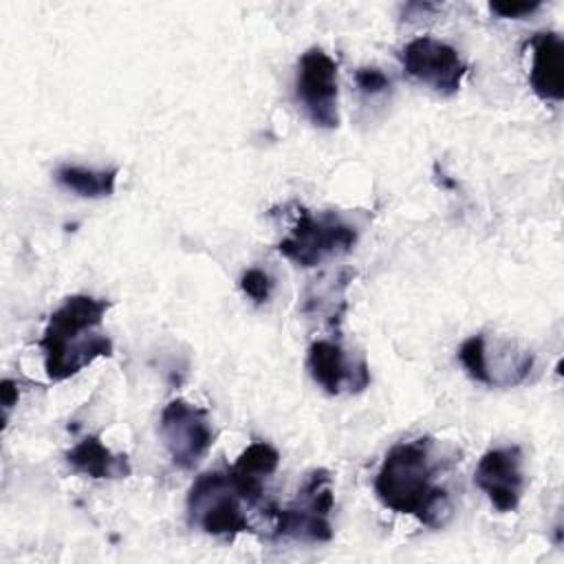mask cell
Wrapping results in <instances>:
<instances>
[{"instance_id":"6da1fadb","label":"cell","mask_w":564,"mask_h":564,"mask_svg":"<svg viewBox=\"0 0 564 564\" xmlns=\"http://www.w3.org/2000/svg\"><path fill=\"white\" fill-rule=\"evenodd\" d=\"M436 471L430 438L397 443L377 471L375 494L394 513L414 516L427 527H441L449 516V500L447 491L436 485Z\"/></svg>"},{"instance_id":"7a4b0ae2","label":"cell","mask_w":564,"mask_h":564,"mask_svg":"<svg viewBox=\"0 0 564 564\" xmlns=\"http://www.w3.org/2000/svg\"><path fill=\"white\" fill-rule=\"evenodd\" d=\"M108 300L93 295H70L57 306L42 333L44 370L51 381H64L99 357L112 355V341L99 330Z\"/></svg>"},{"instance_id":"3957f363","label":"cell","mask_w":564,"mask_h":564,"mask_svg":"<svg viewBox=\"0 0 564 564\" xmlns=\"http://www.w3.org/2000/svg\"><path fill=\"white\" fill-rule=\"evenodd\" d=\"M242 502L245 500L236 491L227 471H207L189 487L187 520L207 535L234 540L249 531Z\"/></svg>"},{"instance_id":"277c9868","label":"cell","mask_w":564,"mask_h":564,"mask_svg":"<svg viewBox=\"0 0 564 564\" xmlns=\"http://www.w3.org/2000/svg\"><path fill=\"white\" fill-rule=\"evenodd\" d=\"M359 238V229L335 212L311 214L300 209L289 236L278 242V251L300 267H315L326 258L346 253Z\"/></svg>"},{"instance_id":"5b68a950","label":"cell","mask_w":564,"mask_h":564,"mask_svg":"<svg viewBox=\"0 0 564 564\" xmlns=\"http://www.w3.org/2000/svg\"><path fill=\"white\" fill-rule=\"evenodd\" d=\"M330 509V476L326 469H315L306 476L297 498L291 505L271 509V516L275 518V533L302 542H328L333 538V527L328 520Z\"/></svg>"},{"instance_id":"8992f818","label":"cell","mask_w":564,"mask_h":564,"mask_svg":"<svg viewBox=\"0 0 564 564\" xmlns=\"http://www.w3.org/2000/svg\"><path fill=\"white\" fill-rule=\"evenodd\" d=\"M159 434L172 463L181 469H194L216 438L207 410L185 399H172L161 410Z\"/></svg>"},{"instance_id":"52a82bcc","label":"cell","mask_w":564,"mask_h":564,"mask_svg":"<svg viewBox=\"0 0 564 564\" xmlns=\"http://www.w3.org/2000/svg\"><path fill=\"white\" fill-rule=\"evenodd\" d=\"M295 95L313 126L326 130L339 126L337 64L322 48L313 46L300 55L295 73Z\"/></svg>"},{"instance_id":"ba28073f","label":"cell","mask_w":564,"mask_h":564,"mask_svg":"<svg viewBox=\"0 0 564 564\" xmlns=\"http://www.w3.org/2000/svg\"><path fill=\"white\" fill-rule=\"evenodd\" d=\"M401 62L410 77L438 95H454L467 73V64L458 51L430 35L408 42L401 51Z\"/></svg>"},{"instance_id":"9c48e42d","label":"cell","mask_w":564,"mask_h":564,"mask_svg":"<svg viewBox=\"0 0 564 564\" xmlns=\"http://www.w3.org/2000/svg\"><path fill=\"white\" fill-rule=\"evenodd\" d=\"M474 482L500 513L516 511L524 489L522 452L518 445L496 447L482 454L476 465Z\"/></svg>"},{"instance_id":"30bf717a","label":"cell","mask_w":564,"mask_h":564,"mask_svg":"<svg viewBox=\"0 0 564 564\" xmlns=\"http://www.w3.org/2000/svg\"><path fill=\"white\" fill-rule=\"evenodd\" d=\"M531 70L529 82L533 93L544 101L564 97V44L555 31L533 33L529 40Z\"/></svg>"},{"instance_id":"8fae6325","label":"cell","mask_w":564,"mask_h":564,"mask_svg":"<svg viewBox=\"0 0 564 564\" xmlns=\"http://www.w3.org/2000/svg\"><path fill=\"white\" fill-rule=\"evenodd\" d=\"M280 454L273 445L256 441L247 445L229 467V480L247 505H258L264 496V478L278 469Z\"/></svg>"},{"instance_id":"7c38bea8","label":"cell","mask_w":564,"mask_h":564,"mask_svg":"<svg viewBox=\"0 0 564 564\" xmlns=\"http://www.w3.org/2000/svg\"><path fill=\"white\" fill-rule=\"evenodd\" d=\"M66 463L82 476L88 478H126L130 476L132 467L126 454H117L112 449H108L99 436H86L82 438L75 447H70L64 454Z\"/></svg>"},{"instance_id":"4fadbf2b","label":"cell","mask_w":564,"mask_h":564,"mask_svg":"<svg viewBox=\"0 0 564 564\" xmlns=\"http://www.w3.org/2000/svg\"><path fill=\"white\" fill-rule=\"evenodd\" d=\"M308 372L317 386H322L328 394H337L344 383L355 386V390H361L359 381L352 377V370L346 364L344 350L328 339H317L308 348L306 357Z\"/></svg>"},{"instance_id":"5bb4252c","label":"cell","mask_w":564,"mask_h":564,"mask_svg":"<svg viewBox=\"0 0 564 564\" xmlns=\"http://www.w3.org/2000/svg\"><path fill=\"white\" fill-rule=\"evenodd\" d=\"M117 174H119L117 167L90 170V167H82V165H62L55 172V181L64 189H68L82 198H104L115 192Z\"/></svg>"},{"instance_id":"9a60e30c","label":"cell","mask_w":564,"mask_h":564,"mask_svg":"<svg viewBox=\"0 0 564 564\" xmlns=\"http://www.w3.org/2000/svg\"><path fill=\"white\" fill-rule=\"evenodd\" d=\"M458 361L463 364L465 372L480 383H487L485 377V335H471L467 337L458 348Z\"/></svg>"},{"instance_id":"2e32d148","label":"cell","mask_w":564,"mask_h":564,"mask_svg":"<svg viewBox=\"0 0 564 564\" xmlns=\"http://www.w3.org/2000/svg\"><path fill=\"white\" fill-rule=\"evenodd\" d=\"M240 289L247 297H251L256 304H264L271 297L273 291V280L267 271L262 269H247L240 278Z\"/></svg>"},{"instance_id":"e0dca14e","label":"cell","mask_w":564,"mask_h":564,"mask_svg":"<svg viewBox=\"0 0 564 564\" xmlns=\"http://www.w3.org/2000/svg\"><path fill=\"white\" fill-rule=\"evenodd\" d=\"M355 82H357L359 90L366 93V95L383 93V90L390 86V79L386 77V73L379 70V68H372V66L359 68V70L355 73Z\"/></svg>"},{"instance_id":"ac0fdd59","label":"cell","mask_w":564,"mask_h":564,"mask_svg":"<svg viewBox=\"0 0 564 564\" xmlns=\"http://www.w3.org/2000/svg\"><path fill=\"white\" fill-rule=\"evenodd\" d=\"M540 7V0H533V2H527V0H502V2H491L489 9L500 15V18H522V15H529L533 13L535 9Z\"/></svg>"},{"instance_id":"d6986e66","label":"cell","mask_w":564,"mask_h":564,"mask_svg":"<svg viewBox=\"0 0 564 564\" xmlns=\"http://www.w3.org/2000/svg\"><path fill=\"white\" fill-rule=\"evenodd\" d=\"M0 397H2V408L4 412H9L15 403H18V388L11 379H4L2 381V388H0Z\"/></svg>"}]
</instances>
